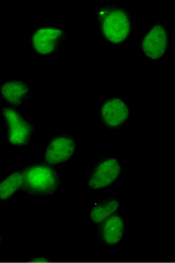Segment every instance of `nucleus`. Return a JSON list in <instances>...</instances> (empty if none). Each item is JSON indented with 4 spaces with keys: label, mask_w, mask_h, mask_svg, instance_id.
<instances>
[{
    "label": "nucleus",
    "mask_w": 175,
    "mask_h": 263,
    "mask_svg": "<svg viewBox=\"0 0 175 263\" xmlns=\"http://www.w3.org/2000/svg\"><path fill=\"white\" fill-rule=\"evenodd\" d=\"M75 149V138L68 134H61L50 141L44 152V159L50 164H63L72 158Z\"/></svg>",
    "instance_id": "obj_8"
},
{
    "label": "nucleus",
    "mask_w": 175,
    "mask_h": 263,
    "mask_svg": "<svg viewBox=\"0 0 175 263\" xmlns=\"http://www.w3.org/2000/svg\"><path fill=\"white\" fill-rule=\"evenodd\" d=\"M120 202L117 199H106L99 202L92 208L90 216L95 223L105 221L119 209Z\"/></svg>",
    "instance_id": "obj_11"
},
{
    "label": "nucleus",
    "mask_w": 175,
    "mask_h": 263,
    "mask_svg": "<svg viewBox=\"0 0 175 263\" xmlns=\"http://www.w3.org/2000/svg\"><path fill=\"white\" fill-rule=\"evenodd\" d=\"M168 47V35L167 28L163 23H155L143 36L141 49L147 59L159 61L163 59Z\"/></svg>",
    "instance_id": "obj_4"
},
{
    "label": "nucleus",
    "mask_w": 175,
    "mask_h": 263,
    "mask_svg": "<svg viewBox=\"0 0 175 263\" xmlns=\"http://www.w3.org/2000/svg\"><path fill=\"white\" fill-rule=\"evenodd\" d=\"M121 174L120 161L114 156L105 157L93 170L88 186L94 190L109 187L119 178Z\"/></svg>",
    "instance_id": "obj_6"
},
{
    "label": "nucleus",
    "mask_w": 175,
    "mask_h": 263,
    "mask_svg": "<svg viewBox=\"0 0 175 263\" xmlns=\"http://www.w3.org/2000/svg\"><path fill=\"white\" fill-rule=\"evenodd\" d=\"M31 93V86L24 80H11L0 85V96L14 105H22Z\"/></svg>",
    "instance_id": "obj_9"
},
{
    "label": "nucleus",
    "mask_w": 175,
    "mask_h": 263,
    "mask_svg": "<svg viewBox=\"0 0 175 263\" xmlns=\"http://www.w3.org/2000/svg\"><path fill=\"white\" fill-rule=\"evenodd\" d=\"M23 183L32 193L48 194L56 190L59 178L53 168L38 165L29 167L23 175Z\"/></svg>",
    "instance_id": "obj_3"
},
{
    "label": "nucleus",
    "mask_w": 175,
    "mask_h": 263,
    "mask_svg": "<svg viewBox=\"0 0 175 263\" xmlns=\"http://www.w3.org/2000/svg\"><path fill=\"white\" fill-rule=\"evenodd\" d=\"M64 37L65 34L61 28L42 26L34 31L31 42L36 53L42 55H49L62 46Z\"/></svg>",
    "instance_id": "obj_5"
},
{
    "label": "nucleus",
    "mask_w": 175,
    "mask_h": 263,
    "mask_svg": "<svg viewBox=\"0 0 175 263\" xmlns=\"http://www.w3.org/2000/svg\"><path fill=\"white\" fill-rule=\"evenodd\" d=\"M8 142L14 146H23L30 143L34 135V126L21 112L13 107H3Z\"/></svg>",
    "instance_id": "obj_2"
},
{
    "label": "nucleus",
    "mask_w": 175,
    "mask_h": 263,
    "mask_svg": "<svg viewBox=\"0 0 175 263\" xmlns=\"http://www.w3.org/2000/svg\"><path fill=\"white\" fill-rule=\"evenodd\" d=\"M125 223L118 215L111 216L106 219L103 227V238L107 244L119 242L124 236Z\"/></svg>",
    "instance_id": "obj_10"
},
{
    "label": "nucleus",
    "mask_w": 175,
    "mask_h": 263,
    "mask_svg": "<svg viewBox=\"0 0 175 263\" xmlns=\"http://www.w3.org/2000/svg\"><path fill=\"white\" fill-rule=\"evenodd\" d=\"M103 35L108 42L122 44L131 33L132 22L126 10L118 7L98 8L95 11Z\"/></svg>",
    "instance_id": "obj_1"
},
{
    "label": "nucleus",
    "mask_w": 175,
    "mask_h": 263,
    "mask_svg": "<svg viewBox=\"0 0 175 263\" xmlns=\"http://www.w3.org/2000/svg\"><path fill=\"white\" fill-rule=\"evenodd\" d=\"M103 122L107 127L117 128L125 125L129 116V107L122 96H111L105 100L101 107Z\"/></svg>",
    "instance_id": "obj_7"
},
{
    "label": "nucleus",
    "mask_w": 175,
    "mask_h": 263,
    "mask_svg": "<svg viewBox=\"0 0 175 263\" xmlns=\"http://www.w3.org/2000/svg\"><path fill=\"white\" fill-rule=\"evenodd\" d=\"M23 184V174L14 173L0 181V200H7L12 197Z\"/></svg>",
    "instance_id": "obj_12"
}]
</instances>
